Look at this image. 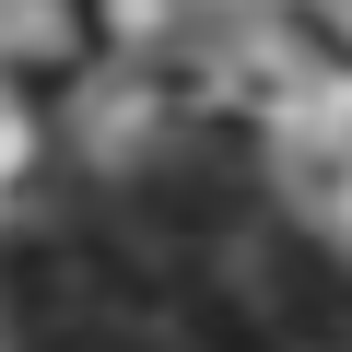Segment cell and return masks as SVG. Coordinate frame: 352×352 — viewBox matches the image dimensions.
I'll return each mask as SVG.
<instances>
[{
  "instance_id": "cell-1",
  "label": "cell",
  "mask_w": 352,
  "mask_h": 352,
  "mask_svg": "<svg viewBox=\"0 0 352 352\" xmlns=\"http://www.w3.org/2000/svg\"><path fill=\"white\" fill-rule=\"evenodd\" d=\"M258 317L282 329V352H352V270L282 223H258V270H247Z\"/></svg>"
}]
</instances>
